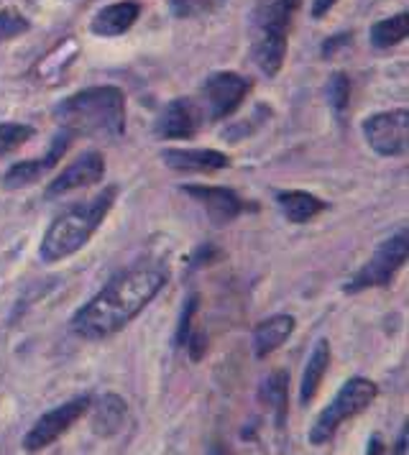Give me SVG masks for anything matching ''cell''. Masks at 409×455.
<instances>
[{"label": "cell", "mask_w": 409, "mask_h": 455, "mask_svg": "<svg viewBox=\"0 0 409 455\" xmlns=\"http://www.w3.org/2000/svg\"><path fill=\"white\" fill-rule=\"evenodd\" d=\"M166 274L156 267H136L110 279L75 317L72 332L82 340H105L136 320L164 290Z\"/></svg>", "instance_id": "cell-1"}, {"label": "cell", "mask_w": 409, "mask_h": 455, "mask_svg": "<svg viewBox=\"0 0 409 455\" xmlns=\"http://www.w3.org/2000/svg\"><path fill=\"white\" fill-rule=\"evenodd\" d=\"M54 118L72 139H121L125 131V95L113 84L87 87L61 100Z\"/></svg>", "instance_id": "cell-2"}, {"label": "cell", "mask_w": 409, "mask_h": 455, "mask_svg": "<svg viewBox=\"0 0 409 455\" xmlns=\"http://www.w3.org/2000/svg\"><path fill=\"white\" fill-rule=\"evenodd\" d=\"M116 195H118L116 187H105L92 200L77 203L60 212L41 238V259L46 264H57L84 249L105 220V215L110 212Z\"/></svg>", "instance_id": "cell-3"}, {"label": "cell", "mask_w": 409, "mask_h": 455, "mask_svg": "<svg viewBox=\"0 0 409 455\" xmlns=\"http://www.w3.org/2000/svg\"><path fill=\"white\" fill-rule=\"evenodd\" d=\"M302 0H261L253 16V62L274 77L279 75L286 57V39L292 19Z\"/></svg>", "instance_id": "cell-4"}, {"label": "cell", "mask_w": 409, "mask_h": 455, "mask_svg": "<svg viewBox=\"0 0 409 455\" xmlns=\"http://www.w3.org/2000/svg\"><path fill=\"white\" fill-rule=\"evenodd\" d=\"M376 396H379V387L371 379L356 376V379L346 381L338 389V394L333 396V402L327 404L323 412L317 414L315 425L309 427L307 440L312 445H325V443H330V437L338 433V427L343 422H348L350 417L364 412L368 404H373Z\"/></svg>", "instance_id": "cell-5"}, {"label": "cell", "mask_w": 409, "mask_h": 455, "mask_svg": "<svg viewBox=\"0 0 409 455\" xmlns=\"http://www.w3.org/2000/svg\"><path fill=\"white\" fill-rule=\"evenodd\" d=\"M90 404H92V396L84 394V396H75V399L64 402L60 407L49 410L46 414H41L39 419L31 425V430L23 435V451L26 453H41L49 445H54L77 419L84 417Z\"/></svg>", "instance_id": "cell-6"}, {"label": "cell", "mask_w": 409, "mask_h": 455, "mask_svg": "<svg viewBox=\"0 0 409 455\" xmlns=\"http://www.w3.org/2000/svg\"><path fill=\"white\" fill-rule=\"evenodd\" d=\"M407 261V230H399L397 235L387 238L376 253L366 261V267L358 271L350 282L346 291H364L371 287H387L394 279V274L405 267Z\"/></svg>", "instance_id": "cell-7"}, {"label": "cell", "mask_w": 409, "mask_h": 455, "mask_svg": "<svg viewBox=\"0 0 409 455\" xmlns=\"http://www.w3.org/2000/svg\"><path fill=\"white\" fill-rule=\"evenodd\" d=\"M364 136H366L368 146L379 156H402V154H407L409 113L402 108V110H389V113L371 116L364 124Z\"/></svg>", "instance_id": "cell-8"}, {"label": "cell", "mask_w": 409, "mask_h": 455, "mask_svg": "<svg viewBox=\"0 0 409 455\" xmlns=\"http://www.w3.org/2000/svg\"><path fill=\"white\" fill-rule=\"evenodd\" d=\"M251 90V83L241 77L238 72H218L210 75L203 84V110L207 113V118L213 121H223L228 116H233L244 98Z\"/></svg>", "instance_id": "cell-9"}, {"label": "cell", "mask_w": 409, "mask_h": 455, "mask_svg": "<svg viewBox=\"0 0 409 455\" xmlns=\"http://www.w3.org/2000/svg\"><path fill=\"white\" fill-rule=\"evenodd\" d=\"M69 141H72V136H69L67 131H60V133L54 136L52 148H49L46 156H41V159H28V162H19V164L11 166V169L5 172V177H3V187H5V189H23V187L36 185L49 169H54V166L60 164L64 151L69 148Z\"/></svg>", "instance_id": "cell-10"}, {"label": "cell", "mask_w": 409, "mask_h": 455, "mask_svg": "<svg viewBox=\"0 0 409 455\" xmlns=\"http://www.w3.org/2000/svg\"><path fill=\"white\" fill-rule=\"evenodd\" d=\"M184 192L197 200V205H203L207 218L213 220V226H228L233 223L241 212L244 203L236 192L225 189V187H204V185H189L184 187Z\"/></svg>", "instance_id": "cell-11"}, {"label": "cell", "mask_w": 409, "mask_h": 455, "mask_svg": "<svg viewBox=\"0 0 409 455\" xmlns=\"http://www.w3.org/2000/svg\"><path fill=\"white\" fill-rule=\"evenodd\" d=\"M102 174H105L102 154L100 151H90L52 180V185L46 187V197H60V195H67V192L80 189V187L98 185Z\"/></svg>", "instance_id": "cell-12"}, {"label": "cell", "mask_w": 409, "mask_h": 455, "mask_svg": "<svg viewBox=\"0 0 409 455\" xmlns=\"http://www.w3.org/2000/svg\"><path fill=\"white\" fill-rule=\"evenodd\" d=\"M200 121H203L200 105L180 98L164 108V113L156 121V133H159V139H166V141H184L197 133Z\"/></svg>", "instance_id": "cell-13"}, {"label": "cell", "mask_w": 409, "mask_h": 455, "mask_svg": "<svg viewBox=\"0 0 409 455\" xmlns=\"http://www.w3.org/2000/svg\"><path fill=\"white\" fill-rule=\"evenodd\" d=\"M162 162L174 172H221L230 159L215 148H166Z\"/></svg>", "instance_id": "cell-14"}, {"label": "cell", "mask_w": 409, "mask_h": 455, "mask_svg": "<svg viewBox=\"0 0 409 455\" xmlns=\"http://www.w3.org/2000/svg\"><path fill=\"white\" fill-rule=\"evenodd\" d=\"M141 16V3L136 0H121L113 5H105L92 16V34L95 36H121L128 28H133V23Z\"/></svg>", "instance_id": "cell-15"}, {"label": "cell", "mask_w": 409, "mask_h": 455, "mask_svg": "<svg viewBox=\"0 0 409 455\" xmlns=\"http://www.w3.org/2000/svg\"><path fill=\"white\" fill-rule=\"evenodd\" d=\"M294 325H297V320L292 315H274L264 323H259L256 331H253V353H256V358H266L269 353L282 348L289 340V335L294 332Z\"/></svg>", "instance_id": "cell-16"}, {"label": "cell", "mask_w": 409, "mask_h": 455, "mask_svg": "<svg viewBox=\"0 0 409 455\" xmlns=\"http://www.w3.org/2000/svg\"><path fill=\"white\" fill-rule=\"evenodd\" d=\"M330 358H333L330 343H327L325 338H320L315 343L312 353H309V361H307L305 373H302V384H300V404L302 407H307L317 396V389H320L327 369H330Z\"/></svg>", "instance_id": "cell-17"}, {"label": "cell", "mask_w": 409, "mask_h": 455, "mask_svg": "<svg viewBox=\"0 0 409 455\" xmlns=\"http://www.w3.org/2000/svg\"><path fill=\"white\" fill-rule=\"evenodd\" d=\"M277 205H279V210H282V215H285L286 220L289 223H297V226L312 220V218H317L327 207L320 197H315L309 192H297V189L279 192L277 195Z\"/></svg>", "instance_id": "cell-18"}, {"label": "cell", "mask_w": 409, "mask_h": 455, "mask_svg": "<svg viewBox=\"0 0 409 455\" xmlns=\"http://www.w3.org/2000/svg\"><path fill=\"white\" fill-rule=\"evenodd\" d=\"M90 410H92V430L100 437H110L118 433L123 427L125 412H128L125 402L118 394H105L95 407L90 404Z\"/></svg>", "instance_id": "cell-19"}, {"label": "cell", "mask_w": 409, "mask_h": 455, "mask_svg": "<svg viewBox=\"0 0 409 455\" xmlns=\"http://www.w3.org/2000/svg\"><path fill=\"white\" fill-rule=\"evenodd\" d=\"M77 52H80V46H77L75 39H61L46 57L39 60V64H36V77L44 84H54L67 72V67L72 64V60L77 57Z\"/></svg>", "instance_id": "cell-20"}, {"label": "cell", "mask_w": 409, "mask_h": 455, "mask_svg": "<svg viewBox=\"0 0 409 455\" xmlns=\"http://www.w3.org/2000/svg\"><path fill=\"white\" fill-rule=\"evenodd\" d=\"M259 394H261V402L269 404V410H274V414H277V425L285 427L286 414H289V373L285 369L269 373V379H264Z\"/></svg>", "instance_id": "cell-21"}, {"label": "cell", "mask_w": 409, "mask_h": 455, "mask_svg": "<svg viewBox=\"0 0 409 455\" xmlns=\"http://www.w3.org/2000/svg\"><path fill=\"white\" fill-rule=\"evenodd\" d=\"M409 34V16L407 13H397L391 19H384V21L373 23L371 26V34L368 39L376 49H391L397 44H402L407 39Z\"/></svg>", "instance_id": "cell-22"}, {"label": "cell", "mask_w": 409, "mask_h": 455, "mask_svg": "<svg viewBox=\"0 0 409 455\" xmlns=\"http://www.w3.org/2000/svg\"><path fill=\"white\" fill-rule=\"evenodd\" d=\"M34 136V128L26 124H0V159L13 154Z\"/></svg>", "instance_id": "cell-23"}, {"label": "cell", "mask_w": 409, "mask_h": 455, "mask_svg": "<svg viewBox=\"0 0 409 455\" xmlns=\"http://www.w3.org/2000/svg\"><path fill=\"white\" fill-rule=\"evenodd\" d=\"M223 3L225 0H169L172 13L177 19H200V16L218 11Z\"/></svg>", "instance_id": "cell-24"}, {"label": "cell", "mask_w": 409, "mask_h": 455, "mask_svg": "<svg viewBox=\"0 0 409 455\" xmlns=\"http://www.w3.org/2000/svg\"><path fill=\"white\" fill-rule=\"evenodd\" d=\"M28 28H31V23H28L26 16H20L19 11L8 8V11L0 13V44L16 39L20 34H26Z\"/></svg>", "instance_id": "cell-25"}, {"label": "cell", "mask_w": 409, "mask_h": 455, "mask_svg": "<svg viewBox=\"0 0 409 455\" xmlns=\"http://www.w3.org/2000/svg\"><path fill=\"white\" fill-rule=\"evenodd\" d=\"M327 98H330V105L343 113L346 110L348 100H350V80H348L346 72H335L327 83Z\"/></svg>", "instance_id": "cell-26"}, {"label": "cell", "mask_w": 409, "mask_h": 455, "mask_svg": "<svg viewBox=\"0 0 409 455\" xmlns=\"http://www.w3.org/2000/svg\"><path fill=\"white\" fill-rule=\"evenodd\" d=\"M195 312H197V294H195V297H189V302L184 305L182 320H180V332H177V338H180V343H182V346H184V340H187V335L192 332V317H195Z\"/></svg>", "instance_id": "cell-27"}, {"label": "cell", "mask_w": 409, "mask_h": 455, "mask_svg": "<svg viewBox=\"0 0 409 455\" xmlns=\"http://www.w3.org/2000/svg\"><path fill=\"white\" fill-rule=\"evenodd\" d=\"M338 0H312V5H309V16L315 19V21H320L323 16L330 13V8L335 5Z\"/></svg>", "instance_id": "cell-28"}, {"label": "cell", "mask_w": 409, "mask_h": 455, "mask_svg": "<svg viewBox=\"0 0 409 455\" xmlns=\"http://www.w3.org/2000/svg\"><path fill=\"white\" fill-rule=\"evenodd\" d=\"M391 455H409V435L407 427L399 433V440H397V445H394V453Z\"/></svg>", "instance_id": "cell-29"}, {"label": "cell", "mask_w": 409, "mask_h": 455, "mask_svg": "<svg viewBox=\"0 0 409 455\" xmlns=\"http://www.w3.org/2000/svg\"><path fill=\"white\" fill-rule=\"evenodd\" d=\"M366 455H384V443H381V437H379V435H373V437L368 440Z\"/></svg>", "instance_id": "cell-30"}, {"label": "cell", "mask_w": 409, "mask_h": 455, "mask_svg": "<svg viewBox=\"0 0 409 455\" xmlns=\"http://www.w3.org/2000/svg\"><path fill=\"white\" fill-rule=\"evenodd\" d=\"M343 39H346V36H333V39H327V44L325 46H323V54H333V52H335V49H338V46H343Z\"/></svg>", "instance_id": "cell-31"}, {"label": "cell", "mask_w": 409, "mask_h": 455, "mask_svg": "<svg viewBox=\"0 0 409 455\" xmlns=\"http://www.w3.org/2000/svg\"><path fill=\"white\" fill-rule=\"evenodd\" d=\"M207 455H230V453H228V448H225L221 440H215V443H213V448H210V453H207Z\"/></svg>", "instance_id": "cell-32"}]
</instances>
